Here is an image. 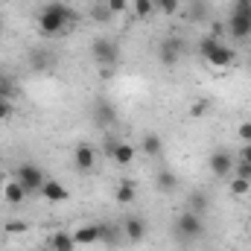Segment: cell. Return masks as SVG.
<instances>
[{
	"mask_svg": "<svg viewBox=\"0 0 251 251\" xmlns=\"http://www.w3.org/2000/svg\"><path fill=\"white\" fill-rule=\"evenodd\" d=\"M155 184L161 193H173V190L178 187V178H176V173H170V170H161L158 176H155Z\"/></svg>",
	"mask_w": 251,
	"mask_h": 251,
	"instance_id": "19",
	"label": "cell"
},
{
	"mask_svg": "<svg viewBox=\"0 0 251 251\" xmlns=\"http://www.w3.org/2000/svg\"><path fill=\"white\" fill-rule=\"evenodd\" d=\"M120 240H123V231H117V228H114V225H108V222H102V225H100V243H102V246L117 249V246H120Z\"/></svg>",
	"mask_w": 251,
	"mask_h": 251,
	"instance_id": "15",
	"label": "cell"
},
{
	"mask_svg": "<svg viewBox=\"0 0 251 251\" xmlns=\"http://www.w3.org/2000/svg\"><path fill=\"white\" fill-rule=\"evenodd\" d=\"M26 196H29V193L24 190V184H21L18 178H15V181H9V184L3 187V199H6L9 204H21V201H24Z\"/></svg>",
	"mask_w": 251,
	"mask_h": 251,
	"instance_id": "16",
	"label": "cell"
},
{
	"mask_svg": "<svg viewBox=\"0 0 251 251\" xmlns=\"http://www.w3.org/2000/svg\"><path fill=\"white\" fill-rule=\"evenodd\" d=\"M123 237L128 243H140L143 237H146V222L140 219V216H126L123 222Z\"/></svg>",
	"mask_w": 251,
	"mask_h": 251,
	"instance_id": "11",
	"label": "cell"
},
{
	"mask_svg": "<svg viewBox=\"0 0 251 251\" xmlns=\"http://www.w3.org/2000/svg\"><path fill=\"white\" fill-rule=\"evenodd\" d=\"M210 173H213L216 178L234 176V161H231V155H228L225 149H216V152L210 155Z\"/></svg>",
	"mask_w": 251,
	"mask_h": 251,
	"instance_id": "9",
	"label": "cell"
},
{
	"mask_svg": "<svg viewBox=\"0 0 251 251\" xmlns=\"http://www.w3.org/2000/svg\"><path fill=\"white\" fill-rule=\"evenodd\" d=\"M105 6L111 9V15H120V12H126V0H108Z\"/></svg>",
	"mask_w": 251,
	"mask_h": 251,
	"instance_id": "31",
	"label": "cell"
},
{
	"mask_svg": "<svg viewBox=\"0 0 251 251\" xmlns=\"http://www.w3.org/2000/svg\"><path fill=\"white\" fill-rule=\"evenodd\" d=\"M73 240H76V246H94V243H100V225H82V228H76Z\"/></svg>",
	"mask_w": 251,
	"mask_h": 251,
	"instance_id": "14",
	"label": "cell"
},
{
	"mask_svg": "<svg viewBox=\"0 0 251 251\" xmlns=\"http://www.w3.org/2000/svg\"><path fill=\"white\" fill-rule=\"evenodd\" d=\"M91 56L100 67H114L120 62V44L114 38H105V35H97L94 44H91Z\"/></svg>",
	"mask_w": 251,
	"mask_h": 251,
	"instance_id": "4",
	"label": "cell"
},
{
	"mask_svg": "<svg viewBox=\"0 0 251 251\" xmlns=\"http://www.w3.org/2000/svg\"><path fill=\"white\" fill-rule=\"evenodd\" d=\"M73 164H76L82 173L94 170V164H97V152H94V146H91V143H79V146L73 149Z\"/></svg>",
	"mask_w": 251,
	"mask_h": 251,
	"instance_id": "10",
	"label": "cell"
},
{
	"mask_svg": "<svg viewBox=\"0 0 251 251\" xmlns=\"http://www.w3.org/2000/svg\"><path fill=\"white\" fill-rule=\"evenodd\" d=\"M240 137H243L246 143L251 140V123H243V126H240Z\"/></svg>",
	"mask_w": 251,
	"mask_h": 251,
	"instance_id": "35",
	"label": "cell"
},
{
	"mask_svg": "<svg viewBox=\"0 0 251 251\" xmlns=\"http://www.w3.org/2000/svg\"><path fill=\"white\" fill-rule=\"evenodd\" d=\"M134 196H137V187H134V181H120L117 184V193H114V199L120 201V204H128V201H134Z\"/></svg>",
	"mask_w": 251,
	"mask_h": 251,
	"instance_id": "20",
	"label": "cell"
},
{
	"mask_svg": "<svg viewBox=\"0 0 251 251\" xmlns=\"http://www.w3.org/2000/svg\"><path fill=\"white\" fill-rule=\"evenodd\" d=\"M29 64H32L35 70H44V67H50V64H53V59H50V53L38 50V53H32V59H29Z\"/></svg>",
	"mask_w": 251,
	"mask_h": 251,
	"instance_id": "25",
	"label": "cell"
},
{
	"mask_svg": "<svg viewBox=\"0 0 251 251\" xmlns=\"http://www.w3.org/2000/svg\"><path fill=\"white\" fill-rule=\"evenodd\" d=\"M91 18L97 21V24H108L114 15H111V9L105 6V3H100V6H94V12H91Z\"/></svg>",
	"mask_w": 251,
	"mask_h": 251,
	"instance_id": "22",
	"label": "cell"
},
{
	"mask_svg": "<svg viewBox=\"0 0 251 251\" xmlns=\"http://www.w3.org/2000/svg\"><path fill=\"white\" fill-rule=\"evenodd\" d=\"M15 94V82H9L6 76H0V97H12Z\"/></svg>",
	"mask_w": 251,
	"mask_h": 251,
	"instance_id": "29",
	"label": "cell"
},
{
	"mask_svg": "<svg viewBox=\"0 0 251 251\" xmlns=\"http://www.w3.org/2000/svg\"><path fill=\"white\" fill-rule=\"evenodd\" d=\"M187 210L204 216V213H207V196H204V193H193V196L187 199Z\"/></svg>",
	"mask_w": 251,
	"mask_h": 251,
	"instance_id": "21",
	"label": "cell"
},
{
	"mask_svg": "<svg viewBox=\"0 0 251 251\" xmlns=\"http://www.w3.org/2000/svg\"><path fill=\"white\" fill-rule=\"evenodd\" d=\"M234 176H237V178H246V181H251V164L240 161V164L234 167Z\"/></svg>",
	"mask_w": 251,
	"mask_h": 251,
	"instance_id": "28",
	"label": "cell"
},
{
	"mask_svg": "<svg viewBox=\"0 0 251 251\" xmlns=\"http://www.w3.org/2000/svg\"><path fill=\"white\" fill-rule=\"evenodd\" d=\"M155 6H158L164 15H173V12H178V0H155Z\"/></svg>",
	"mask_w": 251,
	"mask_h": 251,
	"instance_id": "26",
	"label": "cell"
},
{
	"mask_svg": "<svg viewBox=\"0 0 251 251\" xmlns=\"http://www.w3.org/2000/svg\"><path fill=\"white\" fill-rule=\"evenodd\" d=\"M140 149H143L146 155H161V149H164V140H161L155 131H146V134H143V143H140Z\"/></svg>",
	"mask_w": 251,
	"mask_h": 251,
	"instance_id": "18",
	"label": "cell"
},
{
	"mask_svg": "<svg viewBox=\"0 0 251 251\" xmlns=\"http://www.w3.org/2000/svg\"><path fill=\"white\" fill-rule=\"evenodd\" d=\"M199 53H201L204 62L216 64V67H228V64H234V59H237V53L231 47H225L222 38H216V35H204L199 41Z\"/></svg>",
	"mask_w": 251,
	"mask_h": 251,
	"instance_id": "2",
	"label": "cell"
},
{
	"mask_svg": "<svg viewBox=\"0 0 251 251\" xmlns=\"http://www.w3.org/2000/svg\"><path fill=\"white\" fill-rule=\"evenodd\" d=\"M176 234L181 240H201V234H204V216H199L193 210H184L176 219Z\"/></svg>",
	"mask_w": 251,
	"mask_h": 251,
	"instance_id": "5",
	"label": "cell"
},
{
	"mask_svg": "<svg viewBox=\"0 0 251 251\" xmlns=\"http://www.w3.org/2000/svg\"><path fill=\"white\" fill-rule=\"evenodd\" d=\"M111 161H114V164H120V167H128V164L134 161V146H131V143H117V146H114Z\"/></svg>",
	"mask_w": 251,
	"mask_h": 251,
	"instance_id": "17",
	"label": "cell"
},
{
	"mask_svg": "<svg viewBox=\"0 0 251 251\" xmlns=\"http://www.w3.org/2000/svg\"><path fill=\"white\" fill-rule=\"evenodd\" d=\"M47 246H50L53 251H76V240H73V234L56 231V234L47 237Z\"/></svg>",
	"mask_w": 251,
	"mask_h": 251,
	"instance_id": "13",
	"label": "cell"
},
{
	"mask_svg": "<svg viewBox=\"0 0 251 251\" xmlns=\"http://www.w3.org/2000/svg\"><path fill=\"white\" fill-rule=\"evenodd\" d=\"M0 26H3V21H0Z\"/></svg>",
	"mask_w": 251,
	"mask_h": 251,
	"instance_id": "38",
	"label": "cell"
},
{
	"mask_svg": "<svg viewBox=\"0 0 251 251\" xmlns=\"http://www.w3.org/2000/svg\"><path fill=\"white\" fill-rule=\"evenodd\" d=\"M181 53H184V41L178 38V35H167L164 41H161V47H158V59L164 67H173V64L181 62Z\"/></svg>",
	"mask_w": 251,
	"mask_h": 251,
	"instance_id": "7",
	"label": "cell"
},
{
	"mask_svg": "<svg viewBox=\"0 0 251 251\" xmlns=\"http://www.w3.org/2000/svg\"><path fill=\"white\" fill-rule=\"evenodd\" d=\"M204 111H207V102H204V100H201L199 105H193V108H190V114H193V117H201Z\"/></svg>",
	"mask_w": 251,
	"mask_h": 251,
	"instance_id": "33",
	"label": "cell"
},
{
	"mask_svg": "<svg viewBox=\"0 0 251 251\" xmlns=\"http://www.w3.org/2000/svg\"><path fill=\"white\" fill-rule=\"evenodd\" d=\"M91 117H94L97 126L108 128V126L117 123V108H114V102H108V100H97L94 108H91Z\"/></svg>",
	"mask_w": 251,
	"mask_h": 251,
	"instance_id": "8",
	"label": "cell"
},
{
	"mask_svg": "<svg viewBox=\"0 0 251 251\" xmlns=\"http://www.w3.org/2000/svg\"><path fill=\"white\" fill-rule=\"evenodd\" d=\"M231 193H234V196H246V193H249V181H246V178H234V181H231Z\"/></svg>",
	"mask_w": 251,
	"mask_h": 251,
	"instance_id": "27",
	"label": "cell"
},
{
	"mask_svg": "<svg viewBox=\"0 0 251 251\" xmlns=\"http://www.w3.org/2000/svg\"><path fill=\"white\" fill-rule=\"evenodd\" d=\"M12 114V102H9V97H0V120H6Z\"/></svg>",
	"mask_w": 251,
	"mask_h": 251,
	"instance_id": "30",
	"label": "cell"
},
{
	"mask_svg": "<svg viewBox=\"0 0 251 251\" xmlns=\"http://www.w3.org/2000/svg\"><path fill=\"white\" fill-rule=\"evenodd\" d=\"M41 196H44L47 201H53V204H59V201H67V199H70L67 187H64V184H59V181H44Z\"/></svg>",
	"mask_w": 251,
	"mask_h": 251,
	"instance_id": "12",
	"label": "cell"
},
{
	"mask_svg": "<svg viewBox=\"0 0 251 251\" xmlns=\"http://www.w3.org/2000/svg\"><path fill=\"white\" fill-rule=\"evenodd\" d=\"M114 146H117V140H105V146H102V152H105V155L111 158V155H114Z\"/></svg>",
	"mask_w": 251,
	"mask_h": 251,
	"instance_id": "36",
	"label": "cell"
},
{
	"mask_svg": "<svg viewBox=\"0 0 251 251\" xmlns=\"http://www.w3.org/2000/svg\"><path fill=\"white\" fill-rule=\"evenodd\" d=\"M35 251H53V249H50V246H44V249H35Z\"/></svg>",
	"mask_w": 251,
	"mask_h": 251,
	"instance_id": "37",
	"label": "cell"
},
{
	"mask_svg": "<svg viewBox=\"0 0 251 251\" xmlns=\"http://www.w3.org/2000/svg\"><path fill=\"white\" fill-rule=\"evenodd\" d=\"M6 231L9 234H21V231H26V225L24 222H12V225H6Z\"/></svg>",
	"mask_w": 251,
	"mask_h": 251,
	"instance_id": "34",
	"label": "cell"
},
{
	"mask_svg": "<svg viewBox=\"0 0 251 251\" xmlns=\"http://www.w3.org/2000/svg\"><path fill=\"white\" fill-rule=\"evenodd\" d=\"M15 178L24 184L26 193H41V187H44V173H41V167H35V164H21V167L15 170Z\"/></svg>",
	"mask_w": 251,
	"mask_h": 251,
	"instance_id": "6",
	"label": "cell"
},
{
	"mask_svg": "<svg viewBox=\"0 0 251 251\" xmlns=\"http://www.w3.org/2000/svg\"><path fill=\"white\" fill-rule=\"evenodd\" d=\"M70 21H73V12L64 3H47L38 15V29H41V35L56 38V35H64V26Z\"/></svg>",
	"mask_w": 251,
	"mask_h": 251,
	"instance_id": "1",
	"label": "cell"
},
{
	"mask_svg": "<svg viewBox=\"0 0 251 251\" xmlns=\"http://www.w3.org/2000/svg\"><path fill=\"white\" fill-rule=\"evenodd\" d=\"M187 18L193 21V24L204 21V18H207V6H204L201 0H199V3H193V6H190V12H187Z\"/></svg>",
	"mask_w": 251,
	"mask_h": 251,
	"instance_id": "24",
	"label": "cell"
},
{
	"mask_svg": "<svg viewBox=\"0 0 251 251\" xmlns=\"http://www.w3.org/2000/svg\"><path fill=\"white\" fill-rule=\"evenodd\" d=\"M240 161L251 164V140H249V143H243V149H240Z\"/></svg>",
	"mask_w": 251,
	"mask_h": 251,
	"instance_id": "32",
	"label": "cell"
},
{
	"mask_svg": "<svg viewBox=\"0 0 251 251\" xmlns=\"http://www.w3.org/2000/svg\"><path fill=\"white\" fill-rule=\"evenodd\" d=\"M155 12V0H134V15L137 18H149Z\"/></svg>",
	"mask_w": 251,
	"mask_h": 251,
	"instance_id": "23",
	"label": "cell"
},
{
	"mask_svg": "<svg viewBox=\"0 0 251 251\" xmlns=\"http://www.w3.org/2000/svg\"><path fill=\"white\" fill-rule=\"evenodd\" d=\"M228 32L237 41H246L251 35V0H234L231 18H228Z\"/></svg>",
	"mask_w": 251,
	"mask_h": 251,
	"instance_id": "3",
	"label": "cell"
}]
</instances>
